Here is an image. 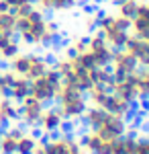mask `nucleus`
<instances>
[{
    "label": "nucleus",
    "mask_w": 149,
    "mask_h": 154,
    "mask_svg": "<svg viewBox=\"0 0 149 154\" xmlns=\"http://www.w3.org/2000/svg\"><path fill=\"white\" fill-rule=\"evenodd\" d=\"M12 121H19V103L10 97H0V128H10Z\"/></svg>",
    "instance_id": "obj_1"
},
{
    "label": "nucleus",
    "mask_w": 149,
    "mask_h": 154,
    "mask_svg": "<svg viewBox=\"0 0 149 154\" xmlns=\"http://www.w3.org/2000/svg\"><path fill=\"white\" fill-rule=\"evenodd\" d=\"M19 51H21V43H19V41H10L6 48L0 49V60H2V62H8V60H12Z\"/></svg>",
    "instance_id": "obj_6"
},
{
    "label": "nucleus",
    "mask_w": 149,
    "mask_h": 154,
    "mask_svg": "<svg viewBox=\"0 0 149 154\" xmlns=\"http://www.w3.org/2000/svg\"><path fill=\"white\" fill-rule=\"evenodd\" d=\"M137 6H139L137 0H123V2L116 4V11H118L121 17H125V19H131V21H133L135 14H137Z\"/></svg>",
    "instance_id": "obj_3"
},
{
    "label": "nucleus",
    "mask_w": 149,
    "mask_h": 154,
    "mask_svg": "<svg viewBox=\"0 0 149 154\" xmlns=\"http://www.w3.org/2000/svg\"><path fill=\"white\" fill-rule=\"evenodd\" d=\"M14 23H16V17L12 14V11L0 12V29H2L6 35H12V33H14Z\"/></svg>",
    "instance_id": "obj_4"
},
{
    "label": "nucleus",
    "mask_w": 149,
    "mask_h": 154,
    "mask_svg": "<svg viewBox=\"0 0 149 154\" xmlns=\"http://www.w3.org/2000/svg\"><path fill=\"white\" fill-rule=\"evenodd\" d=\"M6 11H10V6L6 4V0H0V12H6Z\"/></svg>",
    "instance_id": "obj_11"
},
{
    "label": "nucleus",
    "mask_w": 149,
    "mask_h": 154,
    "mask_svg": "<svg viewBox=\"0 0 149 154\" xmlns=\"http://www.w3.org/2000/svg\"><path fill=\"white\" fill-rule=\"evenodd\" d=\"M112 154H129V150L125 148V144H118V146H112Z\"/></svg>",
    "instance_id": "obj_10"
},
{
    "label": "nucleus",
    "mask_w": 149,
    "mask_h": 154,
    "mask_svg": "<svg viewBox=\"0 0 149 154\" xmlns=\"http://www.w3.org/2000/svg\"><path fill=\"white\" fill-rule=\"evenodd\" d=\"M29 95H31V80L29 78H23V76H16L12 86L8 88V93H6V97H10L14 103H21L25 97H29Z\"/></svg>",
    "instance_id": "obj_2"
},
{
    "label": "nucleus",
    "mask_w": 149,
    "mask_h": 154,
    "mask_svg": "<svg viewBox=\"0 0 149 154\" xmlns=\"http://www.w3.org/2000/svg\"><path fill=\"white\" fill-rule=\"evenodd\" d=\"M45 154H69L68 142L57 140V142H49V146L45 148Z\"/></svg>",
    "instance_id": "obj_7"
},
{
    "label": "nucleus",
    "mask_w": 149,
    "mask_h": 154,
    "mask_svg": "<svg viewBox=\"0 0 149 154\" xmlns=\"http://www.w3.org/2000/svg\"><path fill=\"white\" fill-rule=\"evenodd\" d=\"M35 146H37V140H35L33 136L27 131L23 138L16 142V154H23V152H33Z\"/></svg>",
    "instance_id": "obj_5"
},
{
    "label": "nucleus",
    "mask_w": 149,
    "mask_h": 154,
    "mask_svg": "<svg viewBox=\"0 0 149 154\" xmlns=\"http://www.w3.org/2000/svg\"><path fill=\"white\" fill-rule=\"evenodd\" d=\"M102 140H100V136L98 134H92L90 131V142H88V148L86 150H96V152L100 154V146H102Z\"/></svg>",
    "instance_id": "obj_9"
},
{
    "label": "nucleus",
    "mask_w": 149,
    "mask_h": 154,
    "mask_svg": "<svg viewBox=\"0 0 149 154\" xmlns=\"http://www.w3.org/2000/svg\"><path fill=\"white\" fill-rule=\"evenodd\" d=\"M74 6H78V0H55L53 11H72Z\"/></svg>",
    "instance_id": "obj_8"
},
{
    "label": "nucleus",
    "mask_w": 149,
    "mask_h": 154,
    "mask_svg": "<svg viewBox=\"0 0 149 154\" xmlns=\"http://www.w3.org/2000/svg\"><path fill=\"white\" fill-rule=\"evenodd\" d=\"M0 97H4V93H2V88H0Z\"/></svg>",
    "instance_id": "obj_13"
},
{
    "label": "nucleus",
    "mask_w": 149,
    "mask_h": 154,
    "mask_svg": "<svg viewBox=\"0 0 149 154\" xmlns=\"http://www.w3.org/2000/svg\"><path fill=\"white\" fill-rule=\"evenodd\" d=\"M112 2H115V6H116V4H118V2H123V0H112ZM137 2H143V0H137Z\"/></svg>",
    "instance_id": "obj_12"
},
{
    "label": "nucleus",
    "mask_w": 149,
    "mask_h": 154,
    "mask_svg": "<svg viewBox=\"0 0 149 154\" xmlns=\"http://www.w3.org/2000/svg\"><path fill=\"white\" fill-rule=\"evenodd\" d=\"M78 154H84V152H78Z\"/></svg>",
    "instance_id": "obj_14"
}]
</instances>
